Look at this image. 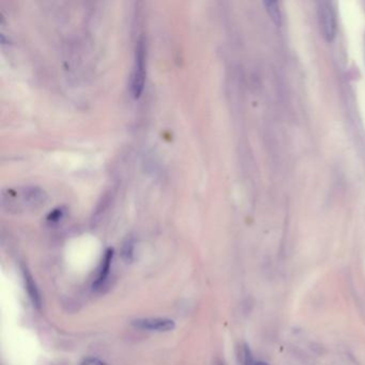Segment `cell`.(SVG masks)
<instances>
[{
    "label": "cell",
    "mask_w": 365,
    "mask_h": 365,
    "mask_svg": "<svg viewBox=\"0 0 365 365\" xmlns=\"http://www.w3.org/2000/svg\"><path fill=\"white\" fill-rule=\"evenodd\" d=\"M45 200L43 190L36 186H24L18 188H8L2 192V202L4 208L9 211L20 212L22 210L40 207Z\"/></svg>",
    "instance_id": "cell-1"
},
{
    "label": "cell",
    "mask_w": 365,
    "mask_h": 365,
    "mask_svg": "<svg viewBox=\"0 0 365 365\" xmlns=\"http://www.w3.org/2000/svg\"><path fill=\"white\" fill-rule=\"evenodd\" d=\"M146 55H145V44L142 40L138 41V48H136V58H135V66L132 80V92L133 96L138 98L140 96L144 86H145L146 78Z\"/></svg>",
    "instance_id": "cell-2"
},
{
    "label": "cell",
    "mask_w": 365,
    "mask_h": 365,
    "mask_svg": "<svg viewBox=\"0 0 365 365\" xmlns=\"http://www.w3.org/2000/svg\"><path fill=\"white\" fill-rule=\"evenodd\" d=\"M318 16L326 41L331 42L336 34V12L329 2H318Z\"/></svg>",
    "instance_id": "cell-3"
},
{
    "label": "cell",
    "mask_w": 365,
    "mask_h": 365,
    "mask_svg": "<svg viewBox=\"0 0 365 365\" xmlns=\"http://www.w3.org/2000/svg\"><path fill=\"white\" fill-rule=\"evenodd\" d=\"M132 326L138 329L154 331V332H168L176 328V324L170 318H140L132 322Z\"/></svg>",
    "instance_id": "cell-4"
},
{
    "label": "cell",
    "mask_w": 365,
    "mask_h": 365,
    "mask_svg": "<svg viewBox=\"0 0 365 365\" xmlns=\"http://www.w3.org/2000/svg\"><path fill=\"white\" fill-rule=\"evenodd\" d=\"M22 280H24V284H25V290L28 294L29 299L32 300V304L36 308H40L41 304H42V299H41L39 288H38V286L36 284V280H34L32 273L28 271V269L26 267H22Z\"/></svg>",
    "instance_id": "cell-5"
},
{
    "label": "cell",
    "mask_w": 365,
    "mask_h": 365,
    "mask_svg": "<svg viewBox=\"0 0 365 365\" xmlns=\"http://www.w3.org/2000/svg\"><path fill=\"white\" fill-rule=\"evenodd\" d=\"M112 258H114V250L108 248L105 252V255H104L103 260H102L101 268H100V270H98V278H96L94 283V290H98V288H101L105 284L106 280H108V278L110 272Z\"/></svg>",
    "instance_id": "cell-6"
},
{
    "label": "cell",
    "mask_w": 365,
    "mask_h": 365,
    "mask_svg": "<svg viewBox=\"0 0 365 365\" xmlns=\"http://www.w3.org/2000/svg\"><path fill=\"white\" fill-rule=\"evenodd\" d=\"M264 4L266 6V11H267L272 22L278 27L282 25V13H280L278 4L276 2H271V0H269V2H264Z\"/></svg>",
    "instance_id": "cell-7"
},
{
    "label": "cell",
    "mask_w": 365,
    "mask_h": 365,
    "mask_svg": "<svg viewBox=\"0 0 365 365\" xmlns=\"http://www.w3.org/2000/svg\"><path fill=\"white\" fill-rule=\"evenodd\" d=\"M121 257L124 262L130 264L134 260V242L132 239H128L121 248Z\"/></svg>",
    "instance_id": "cell-8"
},
{
    "label": "cell",
    "mask_w": 365,
    "mask_h": 365,
    "mask_svg": "<svg viewBox=\"0 0 365 365\" xmlns=\"http://www.w3.org/2000/svg\"><path fill=\"white\" fill-rule=\"evenodd\" d=\"M242 358H243V364L244 365H254L255 361L253 360L252 352H250V348L248 346H243Z\"/></svg>",
    "instance_id": "cell-9"
},
{
    "label": "cell",
    "mask_w": 365,
    "mask_h": 365,
    "mask_svg": "<svg viewBox=\"0 0 365 365\" xmlns=\"http://www.w3.org/2000/svg\"><path fill=\"white\" fill-rule=\"evenodd\" d=\"M62 210L57 209L54 212H52V214L48 216V220H50V222H57V220L62 218Z\"/></svg>",
    "instance_id": "cell-10"
},
{
    "label": "cell",
    "mask_w": 365,
    "mask_h": 365,
    "mask_svg": "<svg viewBox=\"0 0 365 365\" xmlns=\"http://www.w3.org/2000/svg\"><path fill=\"white\" fill-rule=\"evenodd\" d=\"M82 365H106L103 361L96 358H87L82 361Z\"/></svg>",
    "instance_id": "cell-11"
},
{
    "label": "cell",
    "mask_w": 365,
    "mask_h": 365,
    "mask_svg": "<svg viewBox=\"0 0 365 365\" xmlns=\"http://www.w3.org/2000/svg\"><path fill=\"white\" fill-rule=\"evenodd\" d=\"M254 365H269V364L264 362V361H255L254 362Z\"/></svg>",
    "instance_id": "cell-12"
},
{
    "label": "cell",
    "mask_w": 365,
    "mask_h": 365,
    "mask_svg": "<svg viewBox=\"0 0 365 365\" xmlns=\"http://www.w3.org/2000/svg\"><path fill=\"white\" fill-rule=\"evenodd\" d=\"M216 365H224V364H223V363H218Z\"/></svg>",
    "instance_id": "cell-13"
}]
</instances>
